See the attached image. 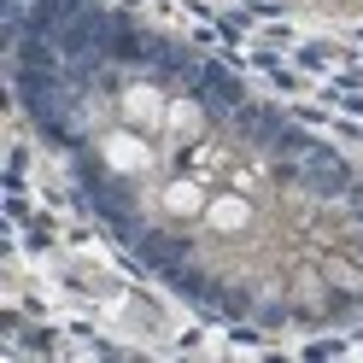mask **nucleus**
<instances>
[{
  "label": "nucleus",
  "instance_id": "7ed1b4c3",
  "mask_svg": "<svg viewBox=\"0 0 363 363\" xmlns=\"http://www.w3.org/2000/svg\"><path fill=\"white\" fill-rule=\"evenodd\" d=\"M206 223H211L217 235H240L246 223H252V206H246L240 194H217L211 206H206Z\"/></svg>",
  "mask_w": 363,
  "mask_h": 363
},
{
  "label": "nucleus",
  "instance_id": "39448f33",
  "mask_svg": "<svg viewBox=\"0 0 363 363\" xmlns=\"http://www.w3.org/2000/svg\"><path fill=\"white\" fill-rule=\"evenodd\" d=\"M164 123H176V129H194V123H199V111H194V106H170V118H164Z\"/></svg>",
  "mask_w": 363,
  "mask_h": 363
},
{
  "label": "nucleus",
  "instance_id": "f257e3e1",
  "mask_svg": "<svg viewBox=\"0 0 363 363\" xmlns=\"http://www.w3.org/2000/svg\"><path fill=\"white\" fill-rule=\"evenodd\" d=\"M100 158H106L118 176H141V170L152 164V147L141 141V129H111L106 141H100Z\"/></svg>",
  "mask_w": 363,
  "mask_h": 363
},
{
  "label": "nucleus",
  "instance_id": "f03ea898",
  "mask_svg": "<svg viewBox=\"0 0 363 363\" xmlns=\"http://www.w3.org/2000/svg\"><path fill=\"white\" fill-rule=\"evenodd\" d=\"M123 118H129L135 129H158V123L170 118V100L158 94L152 82H129V88H123Z\"/></svg>",
  "mask_w": 363,
  "mask_h": 363
},
{
  "label": "nucleus",
  "instance_id": "20e7f679",
  "mask_svg": "<svg viewBox=\"0 0 363 363\" xmlns=\"http://www.w3.org/2000/svg\"><path fill=\"white\" fill-rule=\"evenodd\" d=\"M206 206H211V199H206V188H199L194 176H176L164 188V211L170 217H206Z\"/></svg>",
  "mask_w": 363,
  "mask_h": 363
}]
</instances>
